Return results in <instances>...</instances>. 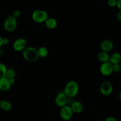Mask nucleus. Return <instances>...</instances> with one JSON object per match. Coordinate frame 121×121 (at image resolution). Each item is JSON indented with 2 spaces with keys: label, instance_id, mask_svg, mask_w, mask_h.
<instances>
[{
  "label": "nucleus",
  "instance_id": "4468645a",
  "mask_svg": "<svg viewBox=\"0 0 121 121\" xmlns=\"http://www.w3.org/2000/svg\"><path fill=\"white\" fill-rule=\"evenodd\" d=\"M109 62L112 65H117V64H120L121 62V54L120 53H113V54L110 56Z\"/></svg>",
  "mask_w": 121,
  "mask_h": 121
},
{
  "label": "nucleus",
  "instance_id": "bb28decb",
  "mask_svg": "<svg viewBox=\"0 0 121 121\" xmlns=\"http://www.w3.org/2000/svg\"><path fill=\"white\" fill-rule=\"evenodd\" d=\"M9 82H10V83H11V85H13V84L14 83H15V79H9Z\"/></svg>",
  "mask_w": 121,
  "mask_h": 121
},
{
  "label": "nucleus",
  "instance_id": "9b49d317",
  "mask_svg": "<svg viewBox=\"0 0 121 121\" xmlns=\"http://www.w3.org/2000/svg\"><path fill=\"white\" fill-rule=\"evenodd\" d=\"M11 87L9 80L6 77L0 79V91L2 92H7L9 91Z\"/></svg>",
  "mask_w": 121,
  "mask_h": 121
},
{
  "label": "nucleus",
  "instance_id": "9d476101",
  "mask_svg": "<svg viewBox=\"0 0 121 121\" xmlns=\"http://www.w3.org/2000/svg\"><path fill=\"white\" fill-rule=\"evenodd\" d=\"M113 48V44L109 40H104L100 43V48L102 52L108 53L112 50Z\"/></svg>",
  "mask_w": 121,
  "mask_h": 121
},
{
  "label": "nucleus",
  "instance_id": "5701e85b",
  "mask_svg": "<svg viewBox=\"0 0 121 121\" xmlns=\"http://www.w3.org/2000/svg\"><path fill=\"white\" fill-rule=\"evenodd\" d=\"M105 121H117L116 118H115L113 117H109L105 119Z\"/></svg>",
  "mask_w": 121,
  "mask_h": 121
},
{
  "label": "nucleus",
  "instance_id": "393cba45",
  "mask_svg": "<svg viewBox=\"0 0 121 121\" xmlns=\"http://www.w3.org/2000/svg\"><path fill=\"white\" fill-rule=\"evenodd\" d=\"M117 7L119 11H121V0H118L117 2Z\"/></svg>",
  "mask_w": 121,
  "mask_h": 121
},
{
  "label": "nucleus",
  "instance_id": "6ab92c4d",
  "mask_svg": "<svg viewBox=\"0 0 121 121\" xmlns=\"http://www.w3.org/2000/svg\"><path fill=\"white\" fill-rule=\"evenodd\" d=\"M7 70V68L5 65L2 63H0V79L5 77Z\"/></svg>",
  "mask_w": 121,
  "mask_h": 121
},
{
  "label": "nucleus",
  "instance_id": "4be33fe9",
  "mask_svg": "<svg viewBox=\"0 0 121 121\" xmlns=\"http://www.w3.org/2000/svg\"><path fill=\"white\" fill-rule=\"evenodd\" d=\"M117 0H109L108 1V4L111 7H114L117 6Z\"/></svg>",
  "mask_w": 121,
  "mask_h": 121
},
{
  "label": "nucleus",
  "instance_id": "7c9ffc66",
  "mask_svg": "<svg viewBox=\"0 0 121 121\" xmlns=\"http://www.w3.org/2000/svg\"></svg>",
  "mask_w": 121,
  "mask_h": 121
},
{
  "label": "nucleus",
  "instance_id": "cd10ccee",
  "mask_svg": "<svg viewBox=\"0 0 121 121\" xmlns=\"http://www.w3.org/2000/svg\"><path fill=\"white\" fill-rule=\"evenodd\" d=\"M2 39H3V38L0 36V47L3 46V40H2Z\"/></svg>",
  "mask_w": 121,
  "mask_h": 121
},
{
  "label": "nucleus",
  "instance_id": "c85d7f7f",
  "mask_svg": "<svg viewBox=\"0 0 121 121\" xmlns=\"http://www.w3.org/2000/svg\"><path fill=\"white\" fill-rule=\"evenodd\" d=\"M119 99H120V100L121 101V91L120 93H119Z\"/></svg>",
  "mask_w": 121,
  "mask_h": 121
},
{
  "label": "nucleus",
  "instance_id": "f8f14e48",
  "mask_svg": "<svg viewBox=\"0 0 121 121\" xmlns=\"http://www.w3.org/2000/svg\"><path fill=\"white\" fill-rule=\"evenodd\" d=\"M70 106L73 113H80L83 109V105L79 101L73 102Z\"/></svg>",
  "mask_w": 121,
  "mask_h": 121
},
{
  "label": "nucleus",
  "instance_id": "0eeeda50",
  "mask_svg": "<svg viewBox=\"0 0 121 121\" xmlns=\"http://www.w3.org/2000/svg\"><path fill=\"white\" fill-rule=\"evenodd\" d=\"M55 104L57 106L62 108L67 105L69 102V98L64 93V92H59L55 98Z\"/></svg>",
  "mask_w": 121,
  "mask_h": 121
},
{
  "label": "nucleus",
  "instance_id": "f03ea898",
  "mask_svg": "<svg viewBox=\"0 0 121 121\" xmlns=\"http://www.w3.org/2000/svg\"><path fill=\"white\" fill-rule=\"evenodd\" d=\"M22 55L26 61L30 63L35 62L39 59L37 49L31 46L26 47L22 52Z\"/></svg>",
  "mask_w": 121,
  "mask_h": 121
},
{
  "label": "nucleus",
  "instance_id": "a211bd4d",
  "mask_svg": "<svg viewBox=\"0 0 121 121\" xmlns=\"http://www.w3.org/2000/svg\"><path fill=\"white\" fill-rule=\"evenodd\" d=\"M16 76V72L14 69H7L5 77L8 79H15Z\"/></svg>",
  "mask_w": 121,
  "mask_h": 121
},
{
  "label": "nucleus",
  "instance_id": "f3484780",
  "mask_svg": "<svg viewBox=\"0 0 121 121\" xmlns=\"http://www.w3.org/2000/svg\"><path fill=\"white\" fill-rule=\"evenodd\" d=\"M37 51H38V54H39V57L45 58L48 56V50L46 47L41 46V47H39V48H38Z\"/></svg>",
  "mask_w": 121,
  "mask_h": 121
},
{
  "label": "nucleus",
  "instance_id": "a878e982",
  "mask_svg": "<svg viewBox=\"0 0 121 121\" xmlns=\"http://www.w3.org/2000/svg\"><path fill=\"white\" fill-rule=\"evenodd\" d=\"M117 19L121 22V11H119L117 13Z\"/></svg>",
  "mask_w": 121,
  "mask_h": 121
},
{
  "label": "nucleus",
  "instance_id": "dca6fc26",
  "mask_svg": "<svg viewBox=\"0 0 121 121\" xmlns=\"http://www.w3.org/2000/svg\"><path fill=\"white\" fill-rule=\"evenodd\" d=\"M0 108L4 111H9L12 108L10 102L5 100H0Z\"/></svg>",
  "mask_w": 121,
  "mask_h": 121
},
{
  "label": "nucleus",
  "instance_id": "39448f33",
  "mask_svg": "<svg viewBox=\"0 0 121 121\" xmlns=\"http://www.w3.org/2000/svg\"><path fill=\"white\" fill-rule=\"evenodd\" d=\"M73 112L69 105H66L61 108L60 110V115L63 120L70 121L73 117Z\"/></svg>",
  "mask_w": 121,
  "mask_h": 121
},
{
  "label": "nucleus",
  "instance_id": "f257e3e1",
  "mask_svg": "<svg viewBox=\"0 0 121 121\" xmlns=\"http://www.w3.org/2000/svg\"><path fill=\"white\" fill-rule=\"evenodd\" d=\"M79 91V85L75 80H70L67 83L63 92L69 98H73L78 95Z\"/></svg>",
  "mask_w": 121,
  "mask_h": 121
},
{
  "label": "nucleus",
  "instance_id": "aec40b11",
  "mask_svg": "<svg viewBox=\"0 0 121 121\" xmlns=\"http://www.w3.org/2000/svg\"><path fill=\"white\" fill-rule=\"evenodd\" d=\"M112 69H113V72L115 73H119V72H121V66L120 64L112 65Z\"/></svg>",
  "mask_w": 121,
  "mask_h": 121
},
{
  "label": "nucleus",
  "instance_id": "b1692460",
  "mask_svg": "<svg viewBox=\"0 0 121 121\" xmlns=\"http://www.w3.org/2000/svg\"><path fill=\"white\" fill-rule=\"evenodd\" d=\"M3 40V45H7L9 43V40H8V38L4 37L2 39Z\"/></svg>",
  "mask_w": 121,
  "mask_h": 121
},
{
  "label": "nucleus",
  "instance_id": "7ed1b4c3",
  "mask_svg": "<svg viewBox=\"0 0 121 121\" xmlns=\"http://www.w3.org/2000/svg\"><path fill=\"white\" fill-rule=\"evenodd\" d=\"M48 18V13L43 9H35L31 14L32 20L37 23L44 22Z\"/></svg>",
  "mask_w": 121,
  "mask_h": 121
},
{
  "label": "nucleus",
  "instance_id": "c756f323",
  "mask_svg": "<svg viewBox=\"0 0 121 121\" xmlns=\"http://www.w3.org/2000/svg\"><path fill=\"white\" fill-rule=\"evenodd\" d=\"M120 84H121V82H120Z\"/></svg>",
  "mask_w": 121,
  "mask_h": 121
},
{
  "label": "nucleus",
  "instance_id": "20e7f679",
  "mask_svg": "<svg viewBox=\"0 0 121 121\" xmlns=\"http://www.w3.org/2000/svg\"><path fill=\"white\" fill-rule=\"evenodd\" d=\"M17 26V19L15 18L12 15L7 17L4 22L5 30L8 32H13L16 29Z\"/></svg>",
  "mask_w": 121,
  "mask_h": 121
},
{
  "label": "nucleus",
  "instance_id": "ddd939ff",
  "mask_svg": "<svg viewBox=\"0 0 121 121\" xmlns=\"http://www.w3.org/2000/svg\"><path fill=\"white\" fill-rule=\"evenodd\" d=\"M45 26H46L47 28L50 30H54V28H56L57 26V21L54 18H49L47 19L44 22Z\"/></svg>",
  "mask_w": 121,
  "mask_h": 121
},
{
  "label": "nucleus",
  "instance_id": "412c9836",
  "mask_svg": "<svg viewBox=\"0 0 121 121\" xmlns=\"http://www.w3.org/2000/svg\"><path fill=\"white\" fill-rule=\"evenodd\" d=\"M20 15H21V12L19 10H18V9H15V10H14V11H13L12 16L14 17L15 18L18 19L20 17Z\"/></svg>",
  "mask_w": 121,
  "mask_h": 121
},
{
  "label": "nucleus",
  "instance_id": "1a4fd4ad",
  "mask_svg": "<svg viewBox=\"0 0 121 121\" xmlns=\"http://www.w3.org/2000/svg\"><path fill=\"white\" fill-rule=\"evenodd\" d=\"M100 72L104 76H109L113 73L112 65L109 61L103 63L100 66Z\"/></svg>",
  "mask_w": 121,
  "mask_h": 121
},
{
  "label": "nucleus",
  "instance_id": "423d86ee",
  "mask_svg": "<svg viewBox=\"0 0 121 121\" xmlns=\"http://www.w3.org/2000/svg\"><path fill=\"white\" fill-rule=\"evenodd\" d=\"M27 47V39L25 38H18L14 41L13 48L15 52H22Z\"/></svg>",
  "mask_w": 121,
  "mask_h": 121
},
{
  "label": "nucleus",
  "instance_id": "6e6552de",
  "mask_svg": "<svg viewBox=\"0 0 121 121\" xmlns=\"http://www.w3.org/2000/svg\"><path fill=\"white\" fill-rule=\"evenodd\" d=\"M100 92L102 95L108 96L113 92V86L109 82H104L100 86Z\"/></svg>",
  "mask_w": 121,
  "mask_h": 121
},
{
  "label": "nucleus",
  "instance_id": "2eb2a0df",
  "mask_svg": "<svg viewBox=\"0 0 121 121\" xmlns=\"http://www.w3.org/2000/svg\"><path fill=\"white\" fill-rule=\"evenodd\" d=\"M110 56L108 53H106L105 52H100L98 55V59L102 63H106L109 61Z\"/></svg>",
  "mask_w": 121,
  "mask_h": 121
}]
</instances>
